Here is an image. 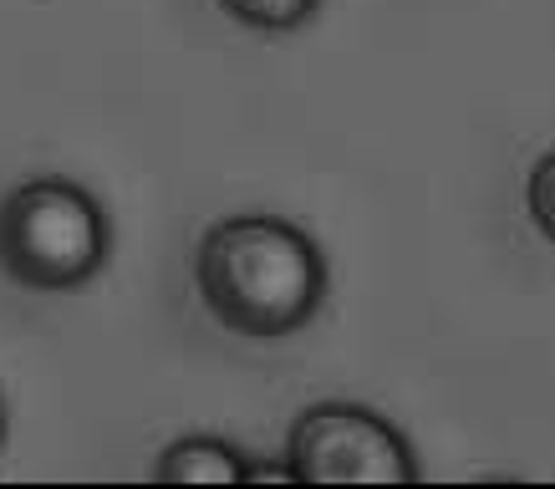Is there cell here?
<instances>
[{"label":"cell","mask_w":555,"mask_h":489,"mask_svg":"<svg viewBox=\"0 0 555 489\" xmlns=\"http://www.w3.org/2000/svg\"><path fill=\"white\" fill-rule=\"evenodd\" d=\"M194 286L224 332L291 337L326 301V255L281 215H230L199 235Z\"/></svg>","instance_id":"6da1fadb"},{"label":"cell","mask_w":555,"mask_h":489,"mask_svg":"<svg viewBox=\"0 0 555 489\" xmlns=\"http://www.w3.org/2000/svg\"><path fill=\"white\" fill-rule=\"evenodd\" d=\"M113 255V220L62 173H41L0 200V270L21 291H77Z\"/></svg>","instance_id":"7a4b0ae2"},{"label":"cell","mask_w":555,"mask_h":489,"mask_svg":"<svg viewBox=\"0 0 555 489\" xmlns=\"http://www.w3.org/2000/svg\"><path fill=\"white\" fill-rule=\"evenodd\" d=\"M286 464L306 485H413L418 459L372 408L317 403L291 423Z\"/></svg>","instance_id":"3957f363"},{"label":"cell","mask_w":555,"mask_h":489,"mask_svg":"<svg viewBox=\"0 0 555 489\" xmlns=\"http://www.w3.org/2000/svg\"><path fill=\"white\" fill-rule=\"evenodd\" d=\"M153 479H164V485H250V459L224 439L184 434L158 454Z\"/></svg>","instance_id":"277c9868"},{"label":"cell","mask_w":555,"mask_h":489,"mask_svg":"<svg viewBox=\"0 0 555 489\" xmlns=\"http://www.w3.org/2000/svg\"><path fill=\"white\" fill-rule=\"evenodd\" d=\"M317 5L321 0H219V11L250 31H296L317 16Z\"/></svg>","instance_id":"5b68a950"},{"label":"cell","mask_w":555,"mask_h":489,"mask_svg":"<svg viewBox=\"0 0 555 489\" xmlns=\"http://www.w3.org/2000/svg\"><path fill=\"white\" fill-rule=\"evenodd\" d=\"M525 209H530V224L555 245V149L525 179Z\"/></svg>","instance_id":"8992f818"},{"label":"cell","mask_w":555,"mask_h":489,"mask_svg":"<svg viewBox=\"0 0 555 489\" xmlns=\"http://www.w3.org/2000/svg\"><path fill=\"white\" fill-rule=\"evenodd\" d=\"M0 443H5V403H0Z\"/></svg>","instance_id":"52a82bcc"}]
</instances>
